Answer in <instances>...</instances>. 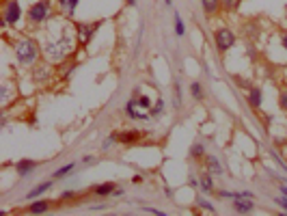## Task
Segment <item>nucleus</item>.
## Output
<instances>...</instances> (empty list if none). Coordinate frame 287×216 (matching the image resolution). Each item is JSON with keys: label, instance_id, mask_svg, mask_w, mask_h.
I'll return each mask as SVG.
<instances>
[{"label": "nucleus", "instance_id": "33", "mask_svg": "<svg viewBox=\"0 0 287 216\" xmlns=\"http://www.w3.org/2000/svg\"><path fill=\"white\" fill-rule=\"evenodd\" d=\"M0 102H2V106L9 104V82H2V87H0Z\"/></svg>", "mask_w": 287, "mask_h": 216}, {"label": "nucleus", "instance_id": "5", "mask_svg": "<svg viewBox=\"0 0 287 216\" xmlns=\"http://www.w3.org/2000/svg\"><path fill=\"white\" fill-rule=\"evenodd\" d=\"M235 41H238V35L229 26H218L214 31V48L218 54H227L235 45Z\"/></svg>", "mask_w": 287, "mask_h": 216}, {"label": "nucleus", "instance_id": "38", "mask_svg": "<svg viewBox=\"0 0 287 216\" xmlns=\"http://www.w3.org/2000/svg\"><path fill=\"white\" fill-rule=\"evenodd\" d=\"M145 181V178L140 173H136V175H132V184H143Z\"/></svg>", "mask_w": 287, "mask_h": 216}, {"label": "nucleus", "instance_id": "16", "mask_svg": "<svg viewBox=\"0 0 287 216\" xmlns=\"http://www.w3.org/2000/svg\"><path fill=\"white\" fill-rule=\"evenodd\" d=\"M117 181H102V184H95V186H91V195H95V197H112V192H115V188H117Z\"/></svg>", "mask_w": 287, "mask_h": 216}, {"label": "nucleus", "instance_id": "22", "mask_svg": "<svg viewBox=\"0 0 287 216\" xmlns=\"http://www.w3.org/2000/svg\"><path fill=\"white\" fill-rule=\"evenodd\" d=\"M184 95H182V82L173 80V110H182L184 106Z\"/></svg>", "mask_w": 287, "mask_h": 216}, {"label": "nucleus", "instance_id": "14", "mask_svg": "<svg viewBox=\"0 0 287 216\" xmlns=\"http://www.w3.org/2000/svg\"><path fill=\"white\" fill-rule=\"evenodd\" d=\"M54 2H56L59 13L63 15L65 20H71L76 15V9H78V4H80V0H54Z\"/></svg>", "mask_w": 287, "mask_h": 216}, {"label": "nucleus", "instance_id": "29", "mask_svg": "<svg viewBox=\"0 0 287 216\" xmlns=\"http://www.w3.org/2000/svg\"><path fill=\"white\" fill-rule=\"evenodd\" d=\"M132 98H134V95H132ZM136 104H138V108H140V110H147V112H149V108L154 106V100H151L149 95L140 93L138 98H136Z\"/></svg>", "mask_w": 287, "mask_h": 216}, {"label": "nucleus", "instance_id": "28", "mask_svg": "<svg viewBox=\"0 0 287 216\" xmlns=\"http://www.w3.org/2000/svg\"><path fill=\"white\" fill-rule=\"evenodd\" d=\"M223 2V9L227 13H238L240 7H242V0H221Z\"/></svg>", "mask_w": 287, "mask_h": 216}, {"label": "nucleus", "instance_id": "1", "mask_svg": "<svg viewBox=\"0 0 287 216\" xmlns=\"http://www.w3.org/2000/svg\"><path fill=\"white\" fill-rule=\"evenodd\" d=\"M71 28L63 26L59 31V35L56 37H48L46 41H43V56L50 59L52 63H61V61H65L67 56L71 54V50H74V45L78 43V37H76V26H74V33H69Z\"/></svg>", "mask_w": 287, "mask_h": 216}, {"label": "nucleus", "instance_id": "42", "mask_svg": "<svg viewBox=\"0 0 287 216\" xmlns=\"http://www.w3.org/2000/svg\"><path fill=\"white\" fill-rule=\"evenodd\" d=\"M164 4L166 7H173V0H164Z\"/></svg>", "mask_w": 287, "mask_h": 216}, {"label": "nucleus", "instance_id": "24", "mask_svg": "<svg viewBox=\"0 0 287 216\" xmlns=\"http://www.w3.org/2000/svg\"><path fill=\"white\" fill-rule=\"evenodd\" d=\"M78 199H80V192L74 190V188H67V190L61 192L59 206H63V203H78Z\"/></svg>", "mask_w": 287, "mask_h": 216}, {"label": "nucleus", "instance_id": "13", "mask_svg": "<svg viewBox=\"0 0 287 216\" xmlns=\"http://www.w3.org/2000/svg\"><path fill=\"white\" fill-rule=\"evenodd\" d=\"M242 35H244L249 41H259L261 37V24L257 20H249L242 24Z\"/></svg>", "mask_w": 287, "mask_h": 216}, {"label": "nucleus", "instance_id": "34", "mask_svg": "<svg viewBox=\"0 0 287 216\" xmlns=\"http://www.w3.org/2000/svg\"><path fill=\"white\" fill-rule=\"evenodd\" d=\"M274 203H277V206L283 210V212L287 214V197L285 195H279V197H274Z\"/></svg>", "mask_w": 287, "mask_h": 216}, {"label": "nucleus", "instance_id": "43", "mask_svg": "<svg viewBox=\"0 0 287 216\" xmlns=\"http://www.w3.org/2000/svg\"><path fill=\"white\" fill-rule=\"evenodd\" d=\"M285 20H287V4H285Z\"/></svg>", "mask_w": 287, "mask_h": 216}, {"label": "nucleus", "instance_id": "10", "mask_svg": "<svg viewBox=\"0 0 287 216\" xmlns=\"http://www.w3.org/2000/svg\"><path fill=\"white\" fill-rule=\"evenodd\" d=\"M145 134L147 132H143V130H117V139H119V145H136L140 143V141L145 139Z\"/></svg>", "mask_w": 287, "mask_h": 216}, {"label": "nucleus", "instance_id": "32", "mask_svg": "<svg viewBox=\"0 0 287 216\" xmlns=\"http://www.w3.org/2000/svg\"><path fill=\"white\" fill-rule=\"evenodd\" d=\"M196 203H199V208H201V210H205V212H210V214L216 212V208H214V206H212L210 201H207L205 197H199V199H196Z\"/></svg>", "mask_w": 287, "mask_h": 216}, {"label": "nucleus", "instance_id": "25", "mask_svg": "<svg viewBox=\"0 0 287 216\" xmlns=\"http://www.w3.org/2000/svg\"><path fill=\"white\" fill-rule=\"evenodd\" d=\"M164 108H166L164 100H162V98H156L154 106L149 108V117H151V119H160L162 115H164Z\"/></svg>", "mask_w": 287, "mask_h": 216}, {"label": "nucleus", "instance_id": "12", "mask_svg": "<svg viewBox=\"0 0 287 216\" xmlns=\"http://www.w3.org/2000/svg\"><path fill=\"white\" fill-rule=\"evenodd\" d=\"M246 102H249V106L253 108V110H259V108L263 106V89L259 87V84H253V87H249Z\"/></svg>", "mask_w": 287, "mask_h": 216}, {"label": "nucleus", "instance_id": "30", "mask_svg": "<svg viewBox=\"0 0 287 216\" xmlns=\"http://www.w3.org/2000/svg\"><path fill=\"white\" fill-rule=\"evenodd\" d=\"M112 145H119V139H117V130H115V132H110L108 136H106V141L102 143V151H108Z\"/></svg>", "mask_w": 287, "mask_h": 216}, {"label": "nucleus", "instance_id": "8", "mask_svg": "<svg viewBox=\"0 0 287 216\" xmlns=\"http://www.w3.org/2000/svg\"><path fill=\"white\" fill-rule=\"evenodd\" d=\"M56 206H59V199L56 201H52V199H32V203H28L24 208V212L26 214H46L50 210H54Z\"/></svg>", "mask_w": 287, "mask_h": 216}, {"label": "nucleus", "instance_id": "21", "mask_svg": "<svg viewBox=\"0 0 287 216\" xmlns=\"http://www.w3.org/2000/svg\"><path fill=\"white\" fill-rule=\"evenodd\" d=\"M199 190L203 192V195H214V192H216V188H214V178H212V173L203 171V175L199 178Z\"/></svg>", "mask_w": 287, "mask_h": 216}, {"label": "nucleus", "instance_id": "41", "mask_svg": "<svg viewBox=\"0 0 287 216\" xmlns=\"http://www.w3.org/2000/svg\"><path fill=\"white\" fill-rule=\"evenodd\" d=\"M123 2H126V7H136L138 0H123Z\"/></svg>", "mask_w": 287, "mask_h": 216}, {"label": "nucleus", "instance_id": "7", "mask_svg": "<svg viewBox=\"0 0 287 216\" xmlns=\"http://www.w3.org/2000/svg\"><path fill=\"white\" fill-rule=\"evenodd\" d=\"M123 115L128 119H132V121H149V112L147 110H140L138 104H136V98H130L126 102V106H123Z\"/></svg>", "mask_w": 287, "mask_h": 216}, {"label": "nucleus", "instance_id": "4", "mask_svg": "<svg viewBox=\"0 0 287 216\" xmlns=\"http://www.w3.org/2000/svg\"><path fill=\"white\" fill-rule=\"evenodd\" d=\"M104 22L106 20H93V22H78V24H74L78 45H80V48H87V45L93 41V37L97 35V31L104 26Z\"/></svg>", "mask_w": 287, "mask_h": 216}, {"label": "nucleus", "instance_id": "20", "mask_svg": "<svg viewBox=\"0 0 287 216\" xmlns=\"http://www.w3.org/2000/svg\"><path fill=\"white\" fill-rule=\"evenodd\" d=\"M207 156V147L205 143H201V141H196V143L190 145V151H188V158L190 160H196V162H203V158Z\"/></svg>", "mask_w": 287, "mask_h": 216}, {"label": "nucleus", "instance_id": "31", "mask_svg": "<svg viewBox=\"0 0 287 216\" xmlns=\"http://www.w3.org/2000/svg\"><path fill=\"white\" fill-rule=\"evenodd\" d=\"M279 108L287 115V87H283L279 91Z\"/></svg>", "mask_w": 287, "mask_h": 216}, {"label": "nucleus", "instance_id": "15", "mask_svg": "<svg viewBox=\"0 0 287 216\" xmlns=\"http://www.w3.org/2000/svg\"><path fill=\"white\" fill-rule=\"evenodd\" d=\"M231 208H233V212H238V214H251V212H255V203H253V197L233 199Z\"/></svg>", "mask_w": 287, "mask_h": 216}, {"label": "nucleus", "instance_id": "44", "mask_svg": "<svg viewBox=\"0 0 287 216\" xmlns=\"http://www.w3.org/2000/svg\"><path fill=\"white\" fill-rule=\"evenodd\" d=\"M50 2H54V0H50Z\"/></svg>", "mask_w": 287, "mask_h": 216}, {"label": "nucleus", "instance_id": "35", "mask_svg": "<svg viewBox=\"0 0 287 216\" xmlns=\"http://www.w3.org/2000/svg\"><path fill=\"white\" fill-rule=\"evenodd\" d=\"M143 210L147 214H156V216H164V212H162V210H158V208H149V206H143Z\"/></svg>", "mask_w": 287, "mask_h": 216}, {"label": "nucleus", "instance_id": "18", "mask_svg": "<svg viewBox=\"0 0 287 216\" xmlns=\"http://www.w3.org/2000/svg\"><path fill=\"white\" fill-rule=\"evenodd\" d=\"M54 181H56L54 178H50V180H46V181H41V184H37L35 188H31V190L26 192V199H28V201H32V199H39V197L43 195V192H48L50 188H52Z\"/></svg>", "mask_w": 287, "mask_h": 216}, {"label": "nucleus", "instance_id": "36", "mask_svg": "<svg viewBox=\"0 0 287 216\" xmlns=\"http://www.w3.org/2000/svg\"><path fill=\"white\" fill-rule=\"evenodd\" d=\"M188 186L190 188H199V180H196L194 175H188Z\"/></svg>", "mask_w": 287, "mask_h": 216}, {"label": "nucleus", "instance_id": "11", "mask_svg": "<svg viewBox=\"0 0 287 216\" xmlns=\"http://www.w3.org/2000/svg\"><path fill=\"white\" fill-rule=\"evenodd\" d=\"M39 160H31V158H22V160L15 162V173H18V178H28V175H32L39 169Z\"/></svg>", "mask_w": 287, "mask_h": 216}, {"label": "nucleus", "instance_id": "27", "mask_svg": "<svg viewBox=\"0 0 287 216\" xmlns=\"http://www.w3.org/2000/svg\"><path fill=\"white\" fill-rule=\"evenodd\" d=\"M173 31H175L177 37H184L186 35V24H184L182 15H179L177 11H173Z\"/></svg>", "mask_w": 287, "mask_h": 216}, {"label": "nucleus", "instance_id": "26", "mask_svg": "<svg viewBox=\"0 0 287 216\" xmlns=\"http://www.w3.org/2000/svg\"><path fill=\"white\" fill-rule=\"evenodd\" d=\"M74 169H76V162H67V164H63V167L56 169V171L52 173V178L54 180H63V178H67V175L74 173Z\"/></svg>", "mask_w": 287, "mask_h": 216}, {"label": "nucleus", "instance_id": "39", "mask_svg": "<svg viewBox=\"0 0 287 216\" xmlns=\"http://www.w3.org/2000/svg\"><path fill=\"white\" fill-rule=\"evenodd\" d=\"M123 195H126V190H123L121 186H117V188H115V192H112V197H123Z\"/></svg>", "mask_w": 287, "mask_h": 216}, {"label": "nucleus", "instance_id": "2", "mask_svg": "<svg viewBox=\"0 0 287 216\" xmlns=\"http://www.w3.org/2000/svg\"><path fill=\"white\" fill-rule=\"evenodd\" d=\"M13 54L20 67H35L43 56V45L35 37H20L13 43Z\"/></svg>", "mask_w": 287, "mask_h": 216}, {"label": "nucleus", "instance_id": "3", "mask_svg": "<svg viewBox=\"0 0 287 216\" xmlns=\"http://www.w3.org/2000/svg\"><path fill=\"white\" fill-rule=\"evenodd\" d=\"M52 15H54V11H52V2H50V0H35L26 11V20L31 26L46 24Z\"/></svg>", "mask_w": 287, "mask_h": 216}, {"label": "nucleus", "instance_id": "40", "mask_svg": "<svg viewBox=\"0 0 287 216\" xmlns=\"http://www.w3.org/2000/svg\"><path fill=\"white\" fill-rule=\"evenodd\" d=\"M93 162H95L93 156H84V158H82V164H93Z\"/></svg>", "mask_w": 287, "mask_h": 216}, {"label": "nucleus", "instance_id": "19", "mask_svg": "<svg viewBox=\"0 0 287 216\" xmlns=\"http://www.w3.org/2000/svg\"><path fill=\"white\" fill-rule=\"evenodd\" d=\"M201 9H203L205 18H216L223 9V2L221 0H201Z\"/></svg>", "mask_w": 287, "mask_h": 216}, {"label": "nucleus", "instance_id": "6", "mask_svg": "<svg viewBox=\"0 0 287 216\" xmlns=\"http://www.w3.org/2000/svg\"><path fill=\"white\" fill-rule=\"evenodd\" d=\"M24 11L20 0H2V26H18Z\"/></svg>", "mask_w": 287, "mask_h": 216}, {"label": "nucleus", "instance_id": "37", "mask_svg": "<svg viewBox=\"0 0 287 216\" xmlns=\"http://www.w3.org/2000/svg\"><path fill=\"white\" fill-rule=\"evenodd\" d=\"M281 48H283L285 52H287V31L281 33Z\"/></svg>", "mask_w": 287, "mask_h": 216}, {"label": "nucleus", "instance_id": "23", "mask_svg": "<svg viewBox=\"0 0 287 216\" xmlns=\"http://www.w3.org/2000/svg\"><path fill=\"white\" fill-rule=\"evenodd\" d=\"M188 91H190V98H192L194 102H203V100H205V89H203V84H201L199 80H192V82H190Z\"/></svg>", "mask_w": 287, "mask_h": 216}, {"label": "nucleus", "instance_id": "17", "mask_svg": "<svg viewBox=\"0 0 287 216\" xmlns=\"http://www.w3.org/2000/svg\"><path fill=\"white\" fill-rule=\"evenodd\" d=\"M203 169H205L207 173H212V175H223L224 173L221 160H218L214 153H207V156L203 158Z\"/></svg>", "mask_w": 287, "mask_h": 216}, {"label": "nucleus", "instance_id": "9", "mask_svg": "<svg viewBox=\"0 0 287 216\" xmlns=\"http://www.w3.org/2000/svg\"><path fill=\"white\" fill-rule=\"evenodd\" d=\"M32 82L37 84H48L52 82V65L48 63H37L32 67Z\"/></svg>", "mask_w": 287, "mask_h": 216}]
</instances>
